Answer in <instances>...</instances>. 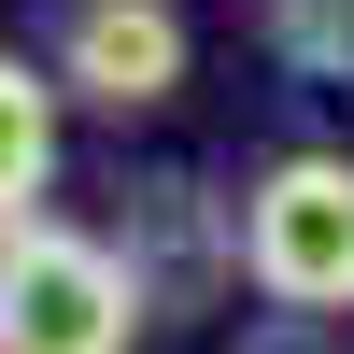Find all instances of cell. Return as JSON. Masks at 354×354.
<instances>
[{"label":"cell","mask_w":354,"mask_h":354,"mask_svg":"<svg viewBox=\"0 0 354 354\" xmlns=\"http://www.w3.org/2000/svg\"><path fill=\"white\" fill-rule=\"evenodd\" d=\"M57 57H15L0 43V227L15 213H43V185H57Z\"/></svg>","instance_id":"277c9868"},{"label":"cell","mask_w":354,"mask_h":354,"mask_svg":"<svg viewBox=\"0 0 354 354\" xmlns=\"http://www.w3.org/2000/svg\"><path fill=\"white\" fill-rule=\"evenodd\" d=\"M270 28H283V57H298V71L354 85V0H270Z\"/></svg>","instance_id":"5b68a950"},{"label":"cell","mask_w":354,"mask_h":354,"mask_svg":"<svg viewBox=\"0 0 354 354\" xmlns=\"http://www.w3.org/2000/svg\"><path fill=\"white\" fill-rule=\"evenodd\" d=\"M142 312L156 298L100 227H57V213L0 227V354H128Z\"/></svg>","instance_id":"6da1fadb"},{"label":"cell","mask_w":354,"mask_h":354,"mask_svg":"<svg viewBox=\"0 0 354 354\" xmlns=\"http://www.w3.org/2000/svg\"><path fill=\"white\" fill-rule=\"evenodd\" d=\"M57 85L100 113H156L185 85V15L170 0H57Z\"/></svg>","instance_id":"3957f363"},{"label":"cell","mask_w":354,"mask_h":354,"mask_svg":"<svg viewBox=\"0 0 354 354\" xmlns=\"http://www.w3.org/2000/svg\"><path fill=\"white\" fill-rule=\"evenodd\" d=\"M241 283L270 312H354V156L298 142L241 185Z\"/></svg>","instance_id":"7a4b0ae2"}]
</instances>
